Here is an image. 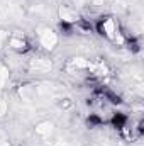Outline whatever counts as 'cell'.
<instances>
[{"mask_svg": "<svg viewBox=\"0 0 144 146\" xmlns=\"http://www.w3.org/2000/svg\"><path fill=\"white\" fill-rule=\"evenodd\" d=\"M97 29L102 36L110 37V39H117V27H115V22L112 19H102L97 24Z\"/></svg>", "mask_w": 144, "mask_h": 146, "instance_id": "1", "label": "cell"}, {"mask_svg": "<svg viewBox=\"0 0 144 146\" xmlns=\"http://www.w3.org/2000/svg\"><path fill=\"white\" fill-rule=\"evenodd\" d=\"M39 41H41V46H44L46 49H53V48L56 46V42H58V36H56V33H53L51 29H46V31L41 33Z\"/></svg>", "mask_w": 144, "mask_h": 146, "instance_id": "2", "label": "cell"}, {"mask_svg": "<svg viewBox=\"0 0 144 146\" xmlns=\"http://www.w3.org/2000/svg\"><path fill=\"white\" fill-rule=\"evenodd\" d=\"M112 124L115 127H119V129H124L127 126V117L124 114H114L112 115Z\"/></svg>", "mask_w": 144, "mask_h": 146, "instance_id": "3", "label": "cell"}, {"mask_svg": "<svg viewBox=\"0 0 144 146\" xmlns=\"http://www.w3.org/2000/svg\"><path fill=\"white\" fill-rule=\"evenodd\" d=\"M10 46H12L15 51H19V53H24V51L27 49V42H26L24 39H12V41H10Z\"/></svg>", "mask_w": 144, "mask_h": 146, "instance_id": "4", "label": "cell"}]
</instances>
